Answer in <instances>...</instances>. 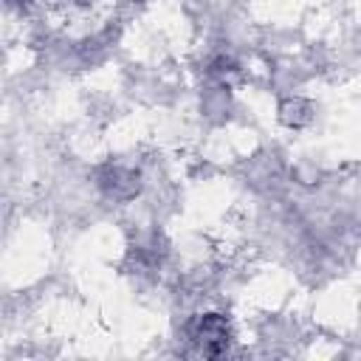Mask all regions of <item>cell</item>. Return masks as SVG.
Wrapping results in <instances>:
<instances>
[{"label": "cell", "instance_id": "1", "mask_svg": "<svg viewBox=\"0 0 361 361\" xmlns=\"http://www.w3.org/2000/svg\"><path fill=\"white\" fill-rule=\"evenodd\" d=\"M192 336H195V344L200 347V353H206V355H214L228 344V327L220 316H203Z\"/></svg>", "mask_w": 361, "mask_h": 361}]
</instances>
